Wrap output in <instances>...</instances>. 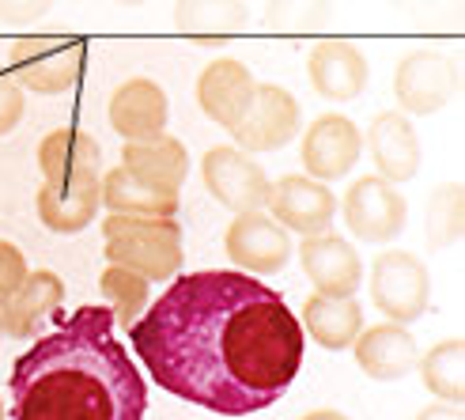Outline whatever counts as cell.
I'll list each match as a JSON object with an SVG mask.
<instances>
[{
	"instance_id": "cell-34",
	"label": "cell",
	"mask_w": 465,
	"mask_h": 420,
	"mask_svg": "<svg viewBox=\"0 0 465 420\" xmlns=\"http://www.w3.org/2000/svg\"><path fill=\"white\" fill-rule=\"evenodd\" d=\"M0 420H8V409H5V402H0Z\"/></svg>"
},
{
	"instance_id": "cell-28",
	"label": "cell",
	"mask_w": 465,
	"mask_h": 420,
	"mask_svg": "<svg viewBox=\"0 0 465 420\" xmlns=\"http://www.w3.org/2000/svg\"><path fill=\"white\" fill-rule=\"evenodd\" d=\"M182 12H197V19H182V27L190 31V35H208V31H216V35H235V27H242L246 23V8H242V0H185Z\"/></svg>"
},
{
	"instance_id": "cell-17",
	"label": "cell",
	"mask_w": 465,
	"mask_h": 420,
	"mask_svg": "<svg viewBox=\"0 0 465 420\" xmlns=\"http://www.w3.org/2000/svg\"><path fill=\"white\" fill-rule=\"evenodd\" d=\"M356 364L367 379L375 383H398L420 360V348L409 325L401 322H379V325H363L352 341Z\"/></svg>"
},
{
	"instance_id": "cell-3",
	"label": "cell",
	"mask_w": 465,
	"mask_h": 420,
	"mask_svg": "<svg viewBox=\"0 0 465 420\" xmlns=\"http://www.w3.org/2000/svg\"><path fill=\"white\" fill-rule=\"evenodd\" d=\"M103 254L110 265L141 273L148 285H167L182 273L185 246L174 216H122L103 220Z\"/></svg>"
},
{
	"instance_id": "cell-21",
	"label": "cell",
	"mask_w": 465,
	"mask_h": 420,
	"mask_svg": "<svg viewBox=\"0 0 465 420\" xmlns=\"http://www.w3.org/2000/svg\"><path fill=\"white\" fill-rule=\"evenodd\" d=\"M38 171L45 182L103 175V148H99V140L84 129H73V125L50 129L38 140Z\"/></svg>"
},
{
	"instance_id": "cell-1",
	"label": "cell",
	"mask_w": 465,
	"mask_h": 420,
	"mask_svg": "<svg viewBox=\"0 0 465 420\" xmlns=\"http://www.w3.org/2000/svg\"><path fill=\"white\" fill-rule=\"evenodd\" d=\"M129 337L163 390L216 416H253L276 405L307 348L292 303L239 269L178 273Z\"/></svg>"
},
{
	"instance_id": "cell-9",
	"label": "cell",
	"mask_w": 465,
	"mask_h": 420,
	"mask_svg": "<svg viewBox=\"0 0 465 420\" xmlns=\"http://www.w3.org/2000/svg\"><path fill=\"white\" fill-rule=\"evenodd\" d=\"M299 99L281 84H258L253 87V99L246 106V114L239 118V125L231 129L235 148L253 155V152H281L284 145L299 136Z\"/></svg>"
},
{
	"instance_id": "cell-27",
	"label": "cell",
	"mask_w": 465,
	"mask_h": 420,
	"mask_svg": "<svg viewBox=\"0 0 465 420\" xmlns=\"http://www.w3.org/2000/svg\"><path fill=\"white\" fill-rule=\"evenodd\" d=\"M461 182H447L439 185L428 201V216H424V231H428V246L431 250H447L461 239Z\"/></svg>"
},
{
	"instance_id": "cell-33",
	"label": "cell",
	"mask_w": 465,
	"mask_h": 420,
	"mask_svg": "<svg viewBox=\"0 0 465 420\" xmlns=\"http://www.w3.org/2000/svg\"><path fill=\"white\" fill-rule=\"evenodd\" d=\"M303 420H352V416H344L341 409H314V413H307Z\"/></svg>"
},
{
	"instance_id": "cell-6",
	"label": "cell",
	"mask_w": 465,
	"mask_h": 420,
	"mask_svg": "<svg viewBox=\"0 0 465 420\" xmlns=\"http://www.w3.org/2000/svg\"><path fill=\"white\" fill-rule=\"evenodd\" d=\"M458 91V61L439 50V45H424V50H412L398 61L393 68V95H398L401 114H416V118H428L439 114Z\"/></svg>"
},
{
	"instance_id": "cell-14",
	"label": "cell",
	"mask_w": 465,
	"mask_h": 420,
	"mask_svg": "<svg viewBox=\"0 0 465 420\" xmlns=\"http://www.w3.org/2000/svg\"><path fill=\"white\" fill-rule=\"evenodd\" d=\"M307 76L314 84V91L322 99H333V103H352L363 95L367 87V57L356 42L348 38H322L311 45L307 54Z\"/></svg>"
},
{
	"instance_id": "cell-20",
	"label": "cell",
	"mask_w": 465,
	"mask_h": 420,
	"mask_svg": "<svg viewBox=\"0 0 465 420\" xmlns=\"http://www.w3.org/2000/svg\"><path fill=\"white\" fill-rule=\"evenodd\" d=\"M103 208L99 197V175L91 178H68V182H42L35 197L38 224L54 235H76V231L91 227Z\"/></svg>"
},
{
	"instance_id": "cell-22",
	"label": "cell",
	"mask_w": 465,
	"mask_h": 420,
	"mask_svg": "<svg viewBox=\"0 0 465 420\" xmlns=\"http://www.w3.org/2000/svg\"><path fill=\"white\" fill-rule=\"evenodd\" d=\"M122 167L133 171L136 178L159 185V190L178 194L185 175H190V152H185V145L171 133H159L148 140H125Z\"/></svg>"
},
{
	"instance_id": "cell-8",
	"label": "cell",
	"mask_w": 465,
	"mask_h": 420,
	"mask_svg": "<svg viewBox=\"0 0 465 420\" xmlns=\"http://www.w3.org/2000/svg\"><path fill=\"white\" fill-rule=\"evenodd\" d=\"M204 190L231 213H262L269 201V175L253 155L239 152L235 145H216L201 159Z\"/></svg>"
},
{
	"instance_id": "cell-13",
	"label": "cell",
	"mask_w": 465,
	"mask_h": 420,
	"mask_svg": "<svg viewBox=\"0 0 465 420\" xmlns=\"http://www.w3.org/2000/svg\"><path fill=\"white\" fill-rule=\"evenodd\" d=\"M299 265H303L311 288L318 295H356L363 285L360 250L337 231H318L299 243Z\"/></svg>"
},
{
	"instance_id": "cell-19",
	"label": "cell",
	"mask_w": 465,
	"mask_h": 420,
	"mask_svg": "<svg viewBox=\"0 0 465 420\" xmlns=\"http://www.w3.org/2000/svg\"><path fill=\"white\" fill-rule=\"evenodd\" d=\"M64 303V280L50 269H31L27 280L19 285V292L5 303L0 315V337H38L45 334Z\"/></svg>"
},
{
	"instance_id": "cell-29",
	"label": "cell",
	"mask_w": 465,
	"mask_h": 420,
	"mask_svg": "<svg viewBox=\"0 0 465 420\" xmlns=\"http://www.w3.org/2000/svg\"><path fill=\"white\" fill-rule=\"evenodd\" d=\"M23 110H27V91L8 68H0V136H8L23 122Z\"/></svg>"
},
{
	"instance_id": "cell-10",
	"label": "cell",
	"mask_w": 465,
	"mask_h": 420,
	"mask_svg": "<svg viewBox=\"0 0 465 420\" xmlns=\"http://www.w3.org/2000/svg\"><path fill=\"white\" fill-rule=\"evenodd\" d=\"M223 250L239 273H281L292 262V231H284L265 208L262 213H239L223 231Z\"/></svg>"
},
{
	"instance_id": "cell-11",
	"label": "cell",
	"mask_w": 465,
	"mask_h": 420,
	"mask_svg": "<svg viewBox=\"0 0 465 420\" xmlns=\"http://www.w3.org/2000/svg\"><path fill=\"white\" fill-rule=\"evenodd\" d=\"M265 213L295 235H318L330 231L337 216V197L325 182H314L307 175H284L269 182V201Z\"/></svg>"
},
{
	"instance_id": "cell-12",
	"label": "cell",
	"mask_w": 465,
	"mask_h": 420,
	"mask_svg": "<svg viewBox=\"0 0 465 420\" xmlns=\"http://www.w3.org/2000/svg\"><path fill=\"white\" fill-rule=\"evenodd\" d=\"M303 167H307V178L314 182H341L352 175V167L363 155V133L356 129L352 118L344 114H322L314 118L303 133Z\"/></svg>"
},
{
	"instance_id": "cell-24",
	"label": "cell",
	"mask_w": 465,
	"mask_h": 420,
	"mask_svg": "<svg viewBox=\"0 0 465 420\" xmlns=\"http://www.w3.org/2000/svg\"><path fill=\"white\" fill-rule=\"evenodd\" d=\"M99 197L110 213L122 216H174L178 213V194L159 190V185L136 178L125 167H110L99 175Z\"/></svg>"
},
{
	"instance_id": "cell-18",
	"label": "cell",
	"mask_w": 465,
	"mask_h": 420,
	"mask_svg": "<svg viewBox=\"0 0 465 420\" xmlns=\"http://www.w3.org/2000/svg\"><path fill=\"white\" fill-rule=\"evenodd\" d=\"M106 118H110V129L122 140H148V136L167 133V122H171L167 91L148 76H133L110 95Z\"/></svg>"
},
{
	"instance_id": "cell-4",
	"label": "cell",
	"mask_w": 465,
	"mask_h": 420,
	"mask_svg": "<svg viewBox=\"0 0 465 420\" xmlns=\"http://www.w3.org/2000/svg\"><path fill=\"white\" fill-rule=\"evenodd\" d=\"M87 45L73 35H19L8 45V73L23 91L64 95L84 73Z\"/></svg>"
},
{
	"instance_id": "cell-23",
	"label": "cell",
	"mask_w": 465,
	"mask_h": 420,
	"mask_svg": "<svg viewBox=\"0 0 465 420\" xmlns=\"http://www.w3.org/2000/svg\"><path fill=\"white\" fill-rule=\"evenodd\" d=\"M303 337H314L325 353H344L352 348L356 334L363 330V307L356 295H311L303 303Z\"/></svg>"
},
{
	"instance_id": "cell-31",
	"label": "cell",
	"mask_w": 465,
	"mask_h": 420,
	"mask_svg": "<svg viewBox=\"0 0 465 420\" xmlns=\"http://www.w3.org/2000/svg\"><path fill=\"white\" fill-rule=\"evenodd\" d=\"M45 8H50V0H0V19H8V23H31Z\"/></svg>"
},
{
	"instance_id": "cell-15",
	"label": "cell",
	"mask_w": 465,
	"mask_h": 420,
	"mask_svg": "<svg viewBox=\"0 0 465 420\" xmlns=\"http://www.w3.org/2000/svg\"><path fill=\"white\" fill-rule=\"evenodd\" d=\"M363 145L371 152L379 178H386L390 185L398 182H412L420 171V133H416L412 118L401 110H382L375 122H371Z\"/></svg>"
},
{
	"instance_id": "cell-26",
	"label": "cell",
	"mask_w": 465,
	"mask_h": 420,
	"mask_svg": "<svg viewBox=\"0 0 465 420\" xmlns=\"http://www.w3.org/2000/svg\"><path fill=\"white\" fill-rule=\"evenodd\" d=\"M99 292H103L106 307L114 315V325H122V330H133L136 318H141L148 311V303H152V285L141 273L110 265V262L99 273Z\"/></svg>"
},
{
	"instance_id": "cell-32",
	"label": "cell",
	"mask_w": 465,
	"mask_h": 420,
	"mask_svg": "<svg viewBox=\"0 0 465 420\" xmlns=\"http://www.w3.org/2000/svg\"><path fill=\"white\" fill-rule=\"evenodd\" d=\"M412 420H461V409L447 405V402H435V405H424Z\"/></svg>"
},
{
	"instance_id": "cell-5",
	"label": "cell",
	"mask_w": 465,
	"mask_h": 420,
	"mask_svg": "<svg viewBox=\"0 0 465 420\" xmlns=\"http://www.w3.org/2000/svg\"><path fill=\"white\" fill-rule=\"evenodd\" d=\"M431 276L428 265L409 250H382L371 262V303L386 315V322L412 325L428 311Z\"/></svg>"
},
{
	"instance_id": "cell-7",
	"label": "cell",
	"mask_w": 465,
	"mask_h": 420,
	"mask_svg": "<svg viewBox=\"0 0 465 420\" xmlns=\"http://www.w3.org/2000/svg\"><path fill=\"white\" fill-rule=\"evenodd\" d=\"M341 216L360 243H393L409 220V201L398 185H390L379 175H363L348 185V194L337 201Z\"/></svg>"
},
{
	"instance_id": "cell-30",
	"label": "cell",
	"mask_w": 465,
	"mask_h": 420,
	"mask_svg": "<svg viewBox=\"0 0 465 420\" xmlns=\"http://www.w3.org/2000/svg\"><path fill=\"white\" fill-rule=\"evenodd\" d=\"M27 258H23V250L15 246V243H8V239H0V303H8L15 292H19V285L27 280Z\"/></svg>"
},
{
	"instance_id": "cell-35",
	"label": "cell",
	"mask_w": 465,
	"mask_h": 420,
	"mask_svg": "<svg viewBox=\"0 0 465 420\" xmlns=\"http://www.w3.org/2000/svg\"><path fill=\"white\" fill-rule=\"evenodd\" d=\"M0 315H5V303H0Z\"/></svg>"
},
{
	"instance_id": "cell-25",
	"label": "cell",
	"mask_w": 465,
	"mask_h": 420,
	"mask_svg": "<svg viewBox=\"0 0 465 420\" xmlns=\"http://www.w3.org/2000/svg\"><path fill=\"white\" fill-rule=\"evenodd\" d=\"M420 367V379L428 386V394H435V402L447 405H461L465 398V341L461 337H447L431 345L428 353L416 360Z\"/></svg>"
},
{
	"instance_id": "cell-2",
	"label": "cell",
	"mask_w": 465,
	"mask_h": 420,
	"mask_svg": "<svg viewBox=\"0 0 465 420\" xmlns=\"http://www.w3.org/2000/svg\"><path fill=\"white\" fill-rule=\"evenodd\" d=\"M15 420H144L148 386L114 334L110 307H80L8 375Z\"/></svg>"
},
{
	"instance_id": "cell-16",
	"label": "cell",
	"mask_w": 465,
	"mask_h": 420,
	"mask_svg": "<svg viewBox=\"0 0 465 420\" xmlns=\"http://www.w3.org/2000/svg\"><path fill=\"white\" fill-rule=\"evenodd\" d=\"M253 87H258V80H253L246 61L220 57V61H208L204 73L197 76V103H201L208 122L231 133L246 114V106L253 99Z\"/></svg>"
}]
</instances>
